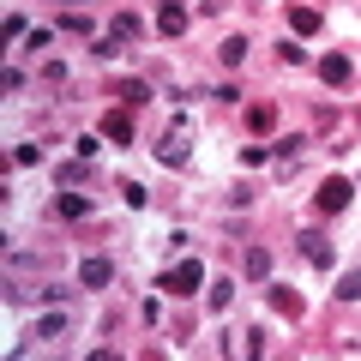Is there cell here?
<instances>
[{
  "mask_svg": "<svg viewBox=\"0 0 361 361\" xmlns=\"http://www.w3.org/2000/svg\"><path fill=\"white\" fill-rule=\"evenodd\" d=\"M157 289H163V295H193V289H205V265H199V259H180L175 271L157 277Z\"/></svg>",
  "mask_w": 361,
  "mask_h": 361,
  "instance_id": "1",
  "label": "cell"
},
{
  "mask_svg": "<svg viewBox=\"0 0 361 361\" xmlns=\"http://www.w3.org/2000/svg\"><path fill=\"white\" fill-rule=\"evenodd\" d=\"M187 157H193V151H187V127L175 121V127L157 139V163H163V169H187Z\"/></svg>",
  "mask_w": 361,
  "mask_h": 361,
  "instance_id": "2",
  "label": "cell"
},
{
  "mask_svg": "<svg viewBox=\"0 0 361 361\" xmlns=\"http://www.w3.org/2000/svg\"><path fill=\"white\" fill-rule=\"evenodd\" d=\"M319 78L331 90H349V78H355V61L349 54H319Z\"/></svg>",
  "mask_w": 361,
  "mask_h": 361,
  "instance_id": "3",
  "label": "cell"
},
{
  "mask_svg": "<svg viewBox=\"0 0 361 361\" xmlns=\"http://www.w3.org/2000/svg\"><path fill=\"white\" fill-rule=\"evenodd\" d=\"M349 193H355V187H349L343 175H331V180H319V193H313V205H319V211H343V205H349Z\"/></svg>",
  "mask_w": 361,
  "mask_h": 361,
  "instance_id": "4",
  "label": "cell"
},
{
  "mask_svg": "<svg viewBox=\"0 0 361 361\" xmlns=\"http://www.w3.org/2000/svg\"><path fill=\"white\" fill-rule=\"evenodd\" d=\"M78 283H85V289H109V283H115V259H103V253L85 259V265H78Z\"/></svg>",
  "mask_w": 361,
  "mask_h": 361,
  "instance_id": "5",
  "label": "cell"
},
{
  "mask_svg": "<svg viewBox=\"0 0 361 361\" xmlns=\"http://www.w3.org/2000/svg\"><path fill=\"white\" fill-rule=\"evenodd\" d=\"M301 259H307L313 271H331V241H325V235H313V229H307V235H301Z\"/></svg>",
  "mask_w": 361,
  "mask_h": 361,
  "instance_id": "6",
  "label": "cell"
},
{
  "mask_svg": "<svg viewBox=\"0 0 361 361\" xmlns=\"http://www.w3.org/2000/svg\"><path fill=\"white\" fill-rule=\"evenodd\" d=\"M103 139L109 145H133V115H127V109H109V115H103Z\"/></svg>",
  "mask_w": 361,
  "mask_h": 361,
  "instance_id": "7",
  "label": "cell"
},
{
  "mask_svg": "<svg viewBox=\"0 0 361 361\" xmlns=\"http://www.w3.org/2000/svg\"><path fill=\"white\" fill-rule=\"evenodd\" d=\"M109 97H121L127 109H145V103H151V85H145V78H121V85L109 90Z\"/></svg>",
  "mask_w": 361,
  "mask_h": 361,
  "instance_id": "8",
  "label": "cell"
},
{
  "mask_svg": "<svg viewBox=\"0 0 361 361\" xmlns=\"http://www.w3.org/2000/svg\"><path fill=\"white\" fill-rule=\"evenodd\" d=\"M85 180H90V157H73L54 169V187H85Z\"/></svg>",
  "mask_w": 361,
  "mask_h": 361,
  "instance_id": "9",
  "label": "cell"
},
{
  "mask_svg": "<svg viewBox=\"0 0 361 361\" xmlns=\"http://www.w3.org/2000/svg\"><path fill=\"white\" fill-rule=\"evenodd\" d=\"M289 30L295 37H319V6H289Z\"/></svg>",
  "mask_w": 361,
  "mask_h": 361,
  "instance_id": "10",
  "label": "cell"
},
{
  "mask_svg": "<svg viewBox=\"0 0 361 361\" xmlns=\"http://www.w3.org/2000/svg\"><path fill=\"white\" fill-rule=\"evenodd\" d=\"M157 30H163V37H180V30H187V6L163 0V13H157Z\"/></svg>",
  "mask_w": 361,
  "mask_h": 361,
  "instance_id": "11",
  "label": "cell"
},
{
  "mask_svg": "<svg viewBox=\"0 0 361 361\" xmlns=\"http://www.w3.org/2000/svg\"><path fill=\"white\" fill-rule=\"evenodd\" d=\"M265 301H271L277 313H283V319H301V295H295V289H283V283H277V289H265Z\"/></svg>",
  "mask_w": 361,
  "mask_h": 361,
  "instance_id": "12",
  "label": "cell"
},
{
  "mask_svg": "<svg viewBox=\"0 0 361 361\" xmlns=\"http://www.w3.org/2000/svg\"><path fill=\"white\" fill-rule=\"evenodd\" d=\"M229 301H235V283H229V277H217V283H205V307H211V313H223Z\"/></svg>",
  "mask_w": 361,
  "mask_h": 361,
  "instance_id": "13",
  "label": "cell"
},
{
  "mask_svg": "<svg viewBox=\"0 0 361 361\" xmlns=\"http://www.w3.org/2000/svg\"><path fill=\"white\" fill-rule=\"evenodd\" d=\"M247 277H253V283L271 277V253H265V247H247Z\"/></svg>",
  "mask_w": 361,
  "mask_h": 361,
  "instance_id": "14",
  "label": "cell"
},
{
  "mask_svg": "<svg viewBox=\"0 0 361 361\" xmlns=\"http://www.w3.org/2000/svg\"><path fill=\"white\" fill-rule=\"evenodd\" d=\"M307 145H313L307 133H289V139H277V163H295V157L307 151Z\"/></svg>",
  "mask_w": 361,
  "mask_h": 361,
  "instance_id": "15",
  "label": "cell"
},
{
  "mask_svg": "<svg viewBox=\"0 0 361 361\" xmlns=\"http://www.w3.org/2000/svg\"><path fill=\"white\" fill-rule=\"evenodd\" d=\"M85 211H90V199L78 187H61V217H85Z\"/></svg>",
  "mask_w": 361,
  "mask_h": 361,
  "instance_id": "16",
  "label": "cell"
},
{
  "mask_svg": "<svg viewBox=\"0 0 361 361\" xmlns=\"http://www.w3.org/2000/svg\"><path fill=\"white\" fill-rule=\"evenodd\" d=\"M331 295H337V301H361V265L337 277V289H331Z\"/></svg>",
  "mask_w": 361,
  "mask_h": 361,
  "instance_id": "17",
  "label": "cell"
},
{
  "mask_svg": "<svg viewBox=\"0 0 361 361\" xmlns=\"http://www.w3.org/2000/svg\"><path fill=\"white\" fill-rule=\"evenodd\" d=\"M139 30H145L139 18H133V13H121L115 25H109V37H115V42H139Z\"/></svg>",
  "mask_w": 361,
  "mask_h": 361,
  "instance_id": "18",
  "label": "cell"
},
{
  "mask_svg": "<svg viewBox=\"0 0 361 361\" xmlns=\"http://www.w3.org/2000/svg\"><path fill=\"white\" fill-rule=\"evenodd\" d=\"M247 49H253L247 37H229V42L217 49V61H223V66H241V61H247Z\"/></svg>",
  "mask_w": 361,
  "mask_h": 361,
  "instance_id": "19",
  "label": "cell"
},
{
  "mask_svg": "<svg viewBox=\"0 0 361 361\" xmlns=\"http://www.w3.org/2000/svg\"><path fill=\"white\" fill-rule=\"evenodd\" d=\"M247 127H253V133H271V127H277V109H271V103L247 109Z\"/></svg>",
  "mask_w": 361,
  "mask_h": 361,
  "instance_id": "20",
  "label": "cell"
},
{
  "mask_svg": "<svg viewBox=\"0 0 361 361\" xmlns=\"http://www.w3.org/2000/svg\"><path fill=\"white\" fill-rule=\"evenodd\" d=\"M66 331V313L61 307H54V313H42V319H37V337H61Z\"/></svg>",
  "mask_w": 361,
  "mask_h": 361,
  "instance_id": "21",
  "label": "cell"
},
{
  "mask_svg": "<svg viewBox=\"0 0 361 361\" xmlns=\"http://www.w3.org/2000/svg\"><path fill=\"white\" fill-rule=\"evenodd\" d=\"M61 30L66 37H90V18L85 13H61Z\"/></svg>",
  "mask_w": 361,
  "mask_h": 361,
  "instance_id": "22",
  "label": "cell"
},
{
  "mask_svg": "<svg viewBox=\"0 0 361 361\" xmlns=\"http://www.w3.org/2000/svg\"><path fill=\"white\" fill-rule=\"evenodd\" d=\"M13 163H18V169H37L42 151H37V145H13Z\"/></svg>",
  "mask_w": 361,
  "mask_h": 361,
  "instance_id": "23",
  "label": "cell"
},
{
  "mask_svg": "<svg viewBox=\"0 0 361 361\" xmlns=\"http://www.w3.org/2000/svg\"><path fill=\"white\" fill-rule=\"evenodd\" d=\"M42 301H49V307H66V295H73V283H49V289H37Z\"/></svg>",
  "mask_w": 361,
  "mask_h": 361,
  "instance_id": "24",
  "label": "cell"
},
{
  "mask_svg": "<svg viewBox=\"0 0 361 361\" xmlns=\"http://www.w3.org/2000/svg\"><path fill=\"white\" fill-rule=\"evenodd\" d=\"M121 49H127V42H115V37H97V49H90V54H97V61H115Z\"/></svg>",
  "mask_w": 361,
  "mask_h": 361,
  "instance_id": "25",
  "label": "cell"
},
{
  "mask_svg": "<svg viewBox=\"0 0 361 361\" xmlns=\"http://www.w3.org/2000/svg\"><path fill=\"white\" fill-rule=\"evenodd\" d=\"M42 85L61 90V85H66V61H49V66H42Z\"/></svg>",
  "mask_w": 361,
  "mask_h": 361,
  "instance_id": "26",
  "label": "cell"
},
{
  "mask_svg": "<svg viewBox=\"0 0 361 361\" xmlns=\"http://www.w3.org/2000/svg\"><path fill=\"white\" fill-rule=\"evenodd\" d=\"M265 157H271L265 145H247V151H241V169H265Z\"/></svg>",
  "mask_w": 361,
  "mask_h": 361,
  "instance_id": "27",
  "label": "cell"
},
{
  "mask_svg": "<svg viewBox=\"0 0 361 361\" xmlns=\"http://www.w3.org/2000/svg\"><path fill=\"white\" fill-rule=\"evenodd\" d=\"M277 54H283L289 66H301V61H307V49H301V42H277Z\"/></svg>",
  "mask_w": 361,
  "mask_h": 361,
  "instance_id": "28",
  "label": "cell"
},
{
  "mask_svg": "<svg viewBox=\"0 0 361 361\" xmlns=\"http://www.w3.org/2000/svg\"><path fill=\"white\" fill-rule=\"evenodd\" d=\"M73 151H78V157H97V151H103V139H97V133H85V139H73Z\"/></svg>",
  "mask_w": 361,
  "mask_h": 361,
  "instance_id": "29",
  "label": "cell"
}]
</instances>
